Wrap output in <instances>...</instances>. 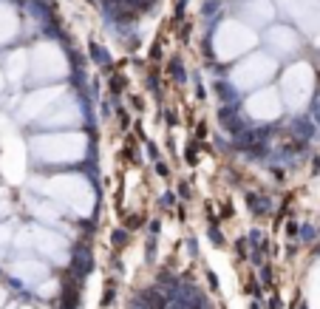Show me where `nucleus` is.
Here are the masks:
<instances>
[{
	"label": "nucleus",
	"instance_id": "obj_1",
	"mask_svg": "<svg viewBox=\"0 0 320 309\" xmlns=\"http://www.w3.org/2000/svg\"><path fill=\"white\" fill-rule=\"evenodd\" d=\"M3 298H6V295H3V289H0V304H3Z\"/></svg>",
	"mask_w": 320,
	"mask_h": 309
}]
</instances>
